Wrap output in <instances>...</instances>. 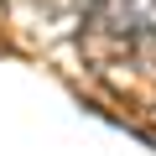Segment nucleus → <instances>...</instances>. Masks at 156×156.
Instances as JSON below:
<instances>
[{
    "instance_id": "1",
    "label": "nucleus",
    "mask_w": 156,
    "mask_h": 156,
    "mask_svg": "<svg viewBox=\"0 0 156 156\" xmlns=\"http://www.w3.org/2000/svg\"><path fill=\"white\" fill-rule=\"evenodd\" d=\"M83 16L125 42H156V0H83Z\"/></svg>"
}]
</instances>
